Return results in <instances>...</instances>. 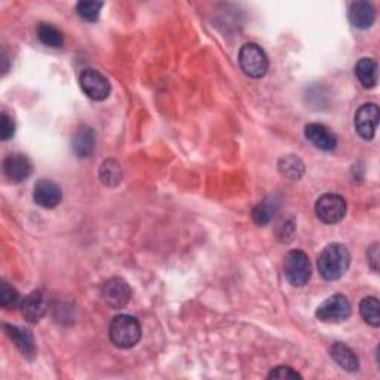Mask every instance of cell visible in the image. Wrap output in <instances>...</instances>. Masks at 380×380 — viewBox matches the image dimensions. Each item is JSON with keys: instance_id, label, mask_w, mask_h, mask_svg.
<instances>
[{"instance_id": "cell-27", "label": "cell", "mask_w": 380, "mask_h": 380, "mask_svg": "<svg viewBox=\"0 0 380 380\" xmlns=\"http://www.w3.org/2000/svg\"><path fill=\"white\" fill-rule=\"evenodd\" d=\"M269 379H302V376L288 366H280L269 373Z\"/></svg>"}, {"instance_id": "cell-2", "label": "cell", "mask_w": 380, "mask_h": 380, "mask_svg": "<svg viewBox=\"0 0 380 380\" xmlns=\"http://www.w3.org/2000/svg\"><path fill=\"white\" fill-rule=\"evenodd\" d=\"M109 334L117 348L128 349L140 342L142 327L138 320L131 315H117L110 322Z\"/></svg>"}, {"instance_id": "cell-25", "label": "cell", "mask_w": 380, "mask_h": 380, "mask_svg": "<svg viewBox=\"0 0 380 380\" xmlns=\"http://www.w3.org/2000/svg\"><path fill=\"white\" fill-rule=\"evenodd\" d=\"M20 303H21V296L19 295V291L4 281L2 288H0V305L4 307H15Z\"/></svg>"}, {"instance_id": "cell-9", "label": "cell", "mask_w": 380, "mask_h": 380, "mask_svg": "<svg viewBox=\"0 0 380 380\" xmlns=\"http://www.w3.org/2000/svg\"><path fill=\"white\" fill-rule=\"evenodd\" d=\"M355 130L361 138L364 140H371L377 131L379 125V107L374 102L361 106L355 113Z\"/></svg>"}, {"instance_id": "cell-8", "label": "cell", "mask_w": 380, "mask_h": 380, "mask_svg": "<svg viewBox=\"0 0 380 380\" xmlns=\"http://www.w3.org/2000/svg\"><path fill=\"white\" fill-rule=\"evenodd\" d=\"M131 288L127 281L122 278H112L109 280L105 287H102L101 296L102 300L106 302L113 309H122L125 307L131 300Z\"/></svg>"}, {"instance_id": "cell-11", "label": "cell", "mask_w": 380, "mask_h": 380, "mask_svg": "<svg viewBox=\"0 0 380 380\" xmlns=\"http://www.w3.org/2000/svg\"><path fill=\"white\" fill-rule=\"evenodd\" d=\"M61 189L53 180H41L34 186L33 199L43 209H56L61 202Z\"/></svg>"}, {"instance_id": "cell-15", "label": "cell", "mask_w": 380, "mask_h": 380, "mask_svg": "<svg viewBox=\"0 0 380 380\" xmlns=\"http://www.w3.org/2000/svg\"><path fill=\"white\" fill-rule=\"evenodd\" d=\"M376 20V11L374 6L366 0H359L354 2L349 8V21L354 27L366 30L374 24Z\"/></svg>"}, {"instance_id": "cell-7", "label": "cell", "mask_w": 380, "mask_h": 380, "mask_svg": "<svg viewBox=\"0 0 380 380\" xmlns=\"http://www.w3.org/2000/svg\"><path fill=\"white\" fill-rule=\"evenodd\" d=\"M79 82L83 93L95 101L106 100L110 94L109 79L105 75H101L98 70H94V68H86V70H83L80 73Z\"/></svg>"}, {"instance_id": "cell-28", "label": "cell", "mask_w": 380, "mask_h": 380, "mask_svg": "<svg viewBox=\"0 0 380 380\" xmlns=\"http://www.w3.org/2000/svg\"><path fill=\"white\" fill-rule=\"evenodd\" d=\"M367 257H369V263H370V266L373 268L374 272H377V270H379V246H377V244H374V246L369 250Z\"/></svg>"}, {"instance_id": "cell-3", "label": "cell", "mask_w": 380, "mask_h": 380, "mask_svg": "<svg viewBox=\"0 0 380 380\" xmlns=\"http://www.w3.org/2000/svg\"><path fill=\"white\" fill-rule=\"evenodd\" d=\"M238 60L243 72L253 79H260L268 73V56L265 54V51L255 43H247L241 48Z\"/></svg>"}, {"instance_id": "cell-22", "label": "cell", "mask_w": 380, "mask_h": 380, "mask_svg": "<svg viewBox=\"0 0 380 380\" xmlns=\"http://www.w3.org/2000/svg\"><path fill=\"white\" fill-rule=\"evenodd\" d=\"M100 180L110 187L117 186L122 180V168L115 159L105 161L100 168Z\"/></svg>"}, {"instance_id": "cell-19", "label": "cell", "mask_w": 380, "mask_h": 380, "mask_svg": "<svg viewBox=\"0 0 380 380\" xmlns=\"http://www.w3.org/2000/svg\"><path fill=\"white\" fill-rule=\"evenodd\" d=\"M355 76L366 90L377 85V63L371 58H361L355 65Z\"/></svg>"}, {"instance_id": "cell-20", "label": "cell", "mask_w": 380, "mask_h": 380, "mask_svg": "<svg viewBox=\"0 0 380 380\" xmlns=\"http://www.w3.org/2000/svg\"><path fill=\"white\" fill-rule=\"evenodd\" d=\"M281 174L291 179V180H299L303 172H305V165L303 162L295 157V154H287V157H283L278 162Z\"/></svg>"}, {"instance_id": "cell-21", "label": "cell", "mask_w": 380, "mask_h": 380, "mask_svg": "<svg viewBox=\"0 0 380 380\" xmlns=\"http://www.w3.org/2000/svg\"><path fill=\"white\" fill-rule=\"evenodd\" d=\"M359 314L371 327L380 325V303L376 297H366L359 302Z\"/></svg>"}, {"instance_id": "cell-17", "label": "cell", "mask_w": 380, "mask_h": 380, "mask_svg": "<svg viewBox=\"0 0 380 380\" xmlns=\"http://www.w3.org/2000/svg\"><path fill=\"white\" fill-rule=\"evenodd\" d=\"M280 205H281V199L276 195L268 196L262 202H258L253 210L254 223L258 224V226H265V224H268L273 218V216L280 209Z\"/></svg>"}, {"instance_id": "cell-23", "label": "cell", "mask_w": 380, "mask_h": 380, "mask_svg": "<svg viewBox=\"0 0 380 380\" xmlns=\"http://www.w3.org/2000/svg\"><path fill=\"white\" fill-rule=\"evenodd\" d=\"M38 38L45 46H49V48H61L64 43L63 33L54 26L46 24V23H42L38 27Z\"/></svg>"}, {"instance_id": "cell-1", "label": "cell", "mask_w": 380, "mask_h": 380, "mask_svg": "<svg viewBox=\"0 0 380 380\" xmlns=\"http://www.w3.org/2000/svg\"><path fill=\"white\" fill-rule=\"evenodd\" d=\"M351 265L349 250L339 244L327 246L318 257V270L325 281H337Z\"/></svg>"}, {"instance_id": "cell-24", "label": "cell", "mask_w": 380, "mask_h": 380, "mask_svg": "<svg viewBox=\"0 0 380 380\" xmlns=\"http://www.w3.org/2000/svg\"><path fill=\"white\" fill-rule=\"evenodd\" d=\"M101 8H102L101 2H91V0H85V2H79L76 5V12L79 14L82 20L94 23L98 20Z\"/></svg>"}, {"instance_id": "cell-16", "label": "cell", "mask_w": 380, "mask_h": 380, "mask_svg": "<svg viewBox=\"0 0 380 380\" xmlns=\"http://www.w3.org/2000/svg\"><path fill=\"white\" fill-rule=\"evenodd\" d=\"M73 150L79 158H90L95 150V132L90 127H80L73 135Z\"/></svg>"}, {"instance_id": "cell-14", "label": "cell", "mask_w": 380, "mask_h": 380, "mask_svg": "<svg viewBox=\"0 0 380 380\" xmlns=\"http://www.w3.org/2000/svg\"><path fill=\"white\" fill-rule=\"evenodd\" d=\"M5 332L9 336V339L15 343V347L19 351L28 359H33L36 357V343H34L33 334L26 330V328L16 327V325H5Z\"/></svg>"}, {"instance_id": "cell-5", "label": "cell", "mask_w": 380, "mask_h": 380, "mask_svg": "<svg viewBox=\"0 0 380 380\" xmlns=\"http://www.w3.org/2000/svg\"><path fill=\"white\" fill-rule=\"evenodd\" d=\"M347 201L336 194H325L315 204L318 218L327 224L339 223L347 216Z\"/></svg>"}, {"instance_id": "cell-12", "label": "cell", "mask_w": 380, "mask_h": 380, "mask_svg": "<svg viewBox=\"0 0 380 380\" xmlns=\"http://www.w3.org/2000/svg\"><path fill=\"white\" fill-rule=\"evenodd\" d=\"M46 307H48L46 295L41 290L30 292V295L24 297V300L21 302L23 317L31 324L39 322L45 317Z\"/></svg>"}, {"instance_id": "cell-4", "label": "cell", "mask_w": 380, "mask_h": 380, "mask_svg": "<svg viewBox=\"0 0 380 380\" xmlns=\"http://www.w3.org/2000/svg\"><path fill=\"white\" fill-rule=\"evenodd\" d=\"M284 273L291 285H306L310 280V273H312L307 254L302 250H291L284 258Z\"/></svg>"}, {"instance_id": "cell-18", "label": "cell", "mask_w": 380, "mask_h": 380, "mask_svg": "<svg viewBox=\"0 0 380 380\" xmlns=\"http://www.w3.org/2000/svg\"><path fill=\"white\" fill-rule=\"evenodd\" d=\"M330 355L332 358L337 362V364L347 371H357L359 369V361L355 352L348 348L344 343H334L330 348Z\"/></svg>"}, {"instance_id": "cell-26", "label": "cell", "mask_w": 380, "mask_h": 380, "mask_svg": "<svg viewBox=\"0 0 380 380\" xmlns=\"http://www.w3.org/2000/svg\"><path fill=\"white\" fill-rule=\"evenodd\" d=\"M14 134H15V124L12 117L6 112H2V115H0V138L6 142L14 137Z\"/></svg>"}, {"instance_id": "cell-10", "label": "cell", "mask_w": 380, "mask_h": 380, "mask_svg": "<svg viewBox=\"0 0 380 380\" xmlns=\"http://www.w3.org/2000/svg\"><path fill=\"white\" fill-rule=\"evenodd\" d=\"M4 172L11 181L21 183L31 176L33 165L26 154L12 153L4 161Z\"/></svg>"}, {"instance_id": "cell-13", "label": "cell", "mask_w": 380, "mask_h": 380, "mask_svg": "<svg viewBox=\"0 0 380 380\" xmlns=\"http://www.w3.org/2000/svg\"><path fill=\"white\" fill-rule=\"evenodd\" d=\"M305 135L309 143L324 152H332L337 146V137L321 124H309L305 128Z\"/></svg>"}, {"instance_id": "cell-6", "label": "cell", "mask_w": 380, "mask_h": 380, "mask_svg": "<svg viewBox=\"0 0 380 380\" xmlns=\"http://www.w3.org/2000/svg\"><path fill=\"white\" fill-rule=\"evenodd\" d=\"M351 315V303L343 295L328 297L317 309V318L322 322H342Z\"/></svg>"}]
</instances>
